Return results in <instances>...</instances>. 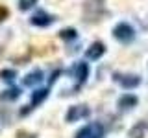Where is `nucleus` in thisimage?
Here are the masks:
<instances>
[{
  "label": "nucleus",
  "instance_id": "nucleus-1",
  "mask_svg": "<svg viewBox=\"0 0 148 138\" xmlns=\"http://www.w3.org/2000/svg\"><path fill=\"white\" fill-rule=\"evenodd\" d=\"M113 37L122 44H128L135 39V30L128 24V22H119L117 26L113 28Z\"/></svg>",
  "mask_w": 148,
  "mask_h": 138
},
{
  "label": "nucleus",
  "instance_id": "nucleus-2",
  "mask_svg": "<svg viewBox=\"0 0 148 138\" xmlns=\"http://www.w3.org/2000/svg\"><path fill=\"white\" fill-rule=\"evenodd\" d=\"M74 138H104V125L98 122L89 123V125H85L83 129H80Z\"/></svg>",
  "mask_w": 148,
  "mask_h": 138
},
{
  "label": "nucleus",
  "instance_id": "nucleus-3",
  "mask_svg": "<svg viewBox=\"0 0 148 138\" xmlns=\"http://www.w3.org/2000/svg\"><path fill=\"white\" fill-rule=\"evenodd\" d=\"M113 79L117 81L120 87H124V89H135V87L141 85V77H139V76H133V74H126V76L115 74Z\"/></svg>",
  "mask_w": 148,
  "mask_h": 138
},
{
  "label": "nucleus",
  "instance_id": "nucleus-4",
  "mask_svg": "<svg viewBox=\"0 0 148 138\" xmlns=\"http://www.w3.org/2000/svg\"><path fill=\"white\" fill-rule=\"evenodd\" d=\"M72 74H74V77L78 79V85H82V83H85L87 81V77H89V66H87V63H76L74 64V68H72Z\"/></svg>",
  "mask_w": 148,
  "mask_h": 138
},
{
  "label": "nucleus",
  "instance_id": "nucleus-5",
  "mask_svg": "<svg viewBox=\"0 0 148 138\" xmlns=\"http://www.w3.org/2000/svg\"><path fill=\"white\" fill-rule=\"evenodd\" d=\"M30 22L34 26H39V28H46V26H50L54 22V17H50L48 13H45V11H37L34 13V17L30 18Z\"/></svg>",
  "mask_w": 148,
  "mask_h": 138
},
{
  "label": "nucleus",
  "instance_id": "nucleus-6",
  "mask_svg": "<svg viewBox=\"0 0 148 138\" xmlns=\"http://www.w3.org/2000/svg\"><path fill=\"white\" fill-rule=\"evenodd\" d=\"M87 114H89V109L85 107V105H80V107H71L67 112V122H76V120H82L85 118Z\"/></svg>",
  "mask_w": 148,
  "mask_h": 138
},
{
  "label": "nucleus",
  "instance_id": "nucleus-7",
  "mask_svg": "<svg viewBox=\"0 0 148 138\" xmlns=\"http://www.w3.org/2000/svg\"><path fill=\"white\" fill-rule=\"evenodd\" d=\"M106 53V46L102 44V43H92L91 44V48L85 52L87 55V59H92V61H96V59H100L102 55Z\"/></svg>",
  "mask_w": 148,
  "mask_h": 138
},
{
  "label": "nucleus",
  "instance_id": "nucleus-8",
  "mask_svg": "<svg viewBox=\"0 0 148 138\" xmlns=\"http://www.w3.org/2000/svg\"><path fill=\"white\" fill-rule=\"evenodd\" d=\"M41 81H43V72L41 70H34L24 77V85L26 87H35V85H39Z\"/></svg>",
  "mask_w": 148,
  "mask_h": 138
},
{
  "label": "nucleus",
  "instance_id": "nucleus-9",
  "mask_svg": "<svg viewBox=\"0 0 148 138\" xmlns=\"http://www.w3.org/2000/svg\"><path fill=\"white\" fill-rule=\"evenodd\" d=\"M137 96H132V94H124V96H120L119 98V107H122V109H132V107H135L137 105Z\"/></svg>",
  "mask_w": 148,
  "mask_h": 138
},
{
  "label": "nucleus",
  "instance_id": "nucleus-10",
  "mask_svg": "<svg viewBox=\"0 0 148 138\" xmlns=\"http://www.w3.org/2000/svg\"><path fill=\"white\" fill-rule=\"evenodd\" d=\"M48 89H37L34 94H32V107H37L39 103H43V101L48 98Z\"/></svg>",
  "mask_w": 148,
  "mask_h": 138
},
{
  "label": "nucleus",
  "instance_id": "nucleus-11",
  "mask_svg": "<svg viewBox=\"0 0 148 138\" xmlns=\"http://www.w3.org/2000/svg\"><path fill=\"white\" fill-rule=\"evenodd\" d=\"M18 96H21V89H17V87H11V89L4 90L2 94H0V99H2V101H11V99H17Z\"/></svg>",
  "mask_w": 148,
  "mask_h": 138
},
{
  "label": "nucleus",
  "instance_id": "nucleus-12",
  "mask_svg": "<svg viewBox=\"0 0 148 138\" xmlns=\"http://www.w3.org/2000/svg\"><path fill=\"white\" fill-rule=\"evenodd\" d=\"M76 37H78V31L74 30V28H67V30L59 31V39H63V41H72V39H76Z\"/></svg>",
  "mask_w": 148,
  "mask_h": 138
},
{
  "label": "nucleus",
  "instance_id": "nucleus-13",
  "mask_svg": "<svg viewBox=\"0 0 148 138\" xmlns=\"http://www.w3.org/2000/svg\"><path fill=\"white\" fill-rule=\"evenodd\" d=\"M0 77H2L4 81L11 83V81L17 77V72H15V70H2V72H0Z\"/></svg>",
  "mask_w": 148,
  "mask_h": 138
},
{
  "label": "nucleus",
  "instance_id": "nucleus-14",
  "mask_svg": "<svg viewBox=\"0 0 148 138\" xmlns=\"http://www.w3.org/2000/svg\"><path fill=\"white\" fill-rule=\"evenodd\" d=\"M37 4V0H18V7L22 9V11H28V9H32Z\"/></svg>",
  "mask_w": 148,
  "mask_h": 138
},
{
  "label": "nucleus",
  "instance_id": "nucleus-15",
  "mask_svg": "<svg viewBox=\"0 0 148 138\" xmlns=\"http://www.w3.org/2000/svg\"><path fill=\"white\" fill-rule=\"evenodd\" d=\"M9 15V11H8V7H4V6H0V22L4 20V18H8Z\"/></svg>",
  "mask_w": 148,
  "mask_h": 138
}]
</instances>
